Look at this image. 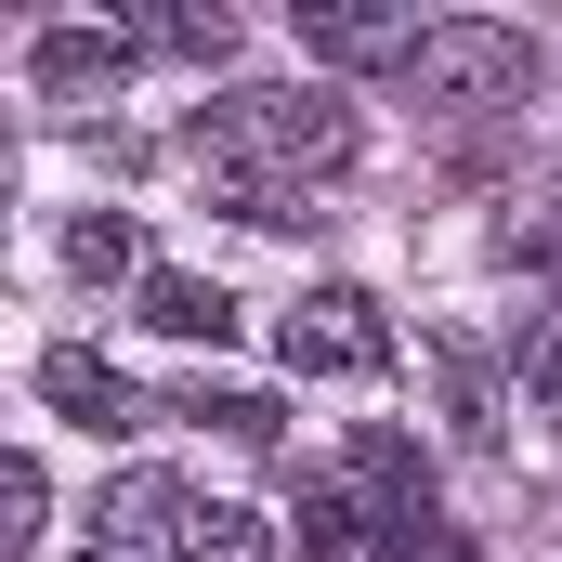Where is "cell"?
<instances>
[{
	"label": "cell",
	"mask_w": 562,
	"mask_h": 562,
	"mask_svg": "<svg viewBox=\"0 0 562 562\" xmlns=\"http://www.w3.org/2000/svg\"><path fill=\"white\" fill-rule=\"evenodd\" d=\"M353 105L327 92V79H236L210 119H196V157L223 170V183H327V170H353Z\"/></svg>",
	"instance_id": "obj_1"
},
{
	"label": "cell",
	"mask_w": 562,
	"mask_h": 562,
	"mask_svg": "<svg viewBox=\"0 0 562 562\" xmlns=\"http://www.w3.org/2000/svg\"><path fill=\"white\" fill-rule=\"evenodd\" d=\"M406 92L445 105V119H497V105L537 92V40L497 26V13H445V26H419V53H406Z\"/></svg>",
	"instance_id": "obj_2"
},
{
	"label": "cell",
	"mask_w": 562,
	"mask_h": 562,
	"mask_svg": "<svg viewBox=\"0 0 562 562\" xmlns=\"http://www.w3.org/2000/svg\"><path fill=\"white\" fill-rule=\"evenodd\" d=\"M276 340H288V367H301V380H380V367H393V314H380L353 276L301 288Z\"/></svg>",
	"instance_id": "obj_3"
},
{
	"label": "cell",
	"mask_w": 562,
	"mask_h": 562,
	"mask_svg": "<svg viewBox=\"0 0 562 562\" xmlns=\"http://www.w3.org/2000/svg\"><path fill=\"white\" fill-rule=\"evenodd\" d=\"M132 66H144V26H119V13H105V26H40V40H26V79H40V92H119Z\"/></svg>",
	"instance_id": "obj_4"
},
{
	"label": "cell",
	"mask_w": 562,
	"mask_h": 562,
	"mask_svg": "<svg viewBox=\"0 0 562 562\" xmlns=\"http://www.w3.org/2000/svg\"><path fill=\"white\" fill-rule=\"evenodd\" d=\"M40 406H53V419H79L92 445H105V431H144V393L105 367V353H79V340H53V353H40Z\"/></svg>",
	"instance_id": "obj_5"
},
{
	"label": "cell",
	"mask_w": 562,
	"mask_h": 562,
	"mask_svg": "<svg viewBox=\"0 0 562 562\" xmlns=\"http://www.w3.org/2000/svg\"><path fill=\"white\" fill-rule=\"evenodd\" d=\"M301 53H314V66H393V79H406L419 26H406V13H367V0H301Z\"/></svg>",
	"instance_id": "obj_6"
},
{
	"label": "cell",
	"mask_w": 562,
	"mask_h": 562,
	"mask_svg": "<svg viewBox=\"0 0 562 562\" xmlns=\"http://www.w3.org/2000/svg\"><path fill=\"white\" fill-rule=\"evenodd\" d=\"M132 301H144V327H157V340H210V353L236 340V288H210V276H170V262H157Z\"/></svg>",
	"instance_id": "obj_7"
},
{
	"label": "cell",
	"mask_w": 562,
	"mask_h": 562,
	"mask_svg": "<svg viewBox=\"0 0 562 562\" xmlns=\"http://www.w3.org/2000/svg\"><path fill=\"white\" fill-rule=\"evenodd\" d=\"M183 510H196V497H183L170 471H119V484H105V550H170Z\"/></svg>",
	"instance_id": "obj_8"
},
{
	"label": "cell",
	"mask_w": 562,
	"mask_h": 562,
	"mask_svg": "<svg viewBox=\"0 0 562 562\" xmlns=\"http://www.w3.org/2000/svg\"><path fill=\"white\" fill-rule=\"evenodd\" d=\"M170 562H276V537H262V510L196 497V510H183V537H170Z\"/></svg>",
	"instance_id": "obj_9"
},
{
	"label": "cell",
	"mask_w": 562,
	"mask_h": 562,
	"mask_svg": "<svg viewBox=\"0 0 562 562\" xmlns=\"http://www.w3.org/2000/svg\"><path fill=\"white\" fill-rule=\"evenodd\" d=\"M431 380H445V431L458 445H497V380H484L471 340H431Z\"/></svg>",
	"instance_id": "obj_10"
},
{
	"label": "cell",
	"mask_w": 562,
	"mask_h": 562,
	"mask_svg": "<svg viewBox=\"0 0 562 562\" xmlns=\"http://www.w3.org/2000/svg\"><path fill=\"white\" fill-rule=\"evenodd\" d=\"M66 276H79V288H144L132 223H119V210H79V223H66Z\"/></svg>",
	"instance_id": "obj_11"
},
{
	"label": "cell",
	"mask_w": 562,
	"mask_h": 562,
	"mask_svg": "<svg viewBox=\"0 0 562 562\" xmlns=\"http://www.w3.org/2000/svg\"><path fill=\"white\" fill-rule=\"evenodd\" d=\"M144 53H183V66H223V53H236V13H223V0H170V13H144Z\"/></svg>",
	"instance_id": "obj_12"
},
{
	"label": "cell",
	"mask_w": 562,
	"mask_h": 562,
	"mask_svg": "<svg viewBox=\"0 0 562 562\" xmlns=\"http://www.w3.org/2000/svg\"><path fill=\"white\" fill-rule=\"evenodd\" d=\"M510 262L562 276V183H524V196H510Z\"/></svg>",
	"instance_id": "obj_13"
},
{
	"label": "cell",
	"mask_w": 562,
	"mask_h": 562,
	"mask_svg": "<svg viewBox=\"0 0 562 562\" xmlns=\"http://www.w3.org/2000/svg\"><path fill=\"white\" fill-rule=\"evenodd\" d=\"M170 419H210V431H236V445H262L276 406H262V393H210V380H183V406H170Z\"/></svg>",
	"instance_id": "obj_14"
},
{
	"label": "cell",
	"mask_w": 562,
	"mask_h": 562,
	"mask_svg": "<svg viewBox=\"0 0 562 562\" xmlns=\"http://www.w3.org/2000/svg\"><path fill=\"white\" fill-rule=\"evenodd\" d=\"M40 497H53L40 458H13V471H0V550H40Z\"/></svg>",
	"instance_id": "obj_15"
},
{
	"label": "cell",
	"mask_w": 562,
	"mask_h": 562,
	"mask_svg": "<svg viewBox=\"0 0 562 562\" xmlns=\"http://www.w3.org/2000/svg\"><path fill=\"white\" fill-rule=\"evenodd\" d=\"M524 406H537V419L562 431V314L537 327V340H524Z\"/></svg>",
	"instance_id": "obj_16"
},
{
	"label": "cell",
	"mask_w": 562,
	"mask_h": 562,
	"mask_svg": "<svg viewBox=\"0 0 562 562\" xmlns=\"http://www.w3.org/2000/svg\"><path fill=\"white\" fill-rule=\"evenodd\" d=\"M79 562H132V550H79Z\"/></svg>",
	"instance_id": "obj_17"
}]
</instances>
